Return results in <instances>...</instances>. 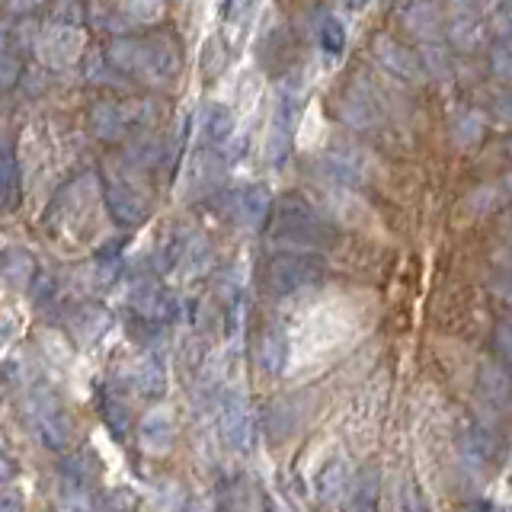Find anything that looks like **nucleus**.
<instances>
[{"mask_svg": "<svg viewBox=\"0 0 512 512\" xmlns=\"http://www.w3.org/2000/svg\"><path fill=\"white\" fill-rule=\"evenodd\" d=\"M490 71L496 80H503L506 87H512V29L509 32H493L490 42Z\"/></svg>", "mask_w": 512, "mask_h": 512, "instance_id": "29", "label": "nucleus"}, {"mask_svg": "<svg viewBox=\"0 0 512 512\" xmlns=\"http://www.w3.org/2000/svg\"><path fill=\"white\" fill-rule=\"evenodd\" d=\"M218 426H221V436L228 442L231 452L247 455L253 442H256V420H253V410L247 404L244 394L237 391H224L218 400Z\"/></svg>", "mask_w": 512, "mask_h": 512, "instance_id": "11", "label": "nucleus"}, {"mask_svg": "<svg viewBox=\"0 0 512 512\" xmlns=\"http://www.w3.org/2000/svg\"><path fill=\"white\" fill-rule=\"evenodd\" d=\"M372 58L381 64L384 74H391L394 80H400V84L423 87L429 80V71H426L420 52H413L410 45L388 36V32H378L372 39Z\"/></svg>", "mask_w": 512, "mask_h": 512, "instance_id": "7", "label": "nucleus"}, {"mask_svg": "<svg viewBox=\"0 0 512 512\" xmlns=\"http://www.w3.org/2000/svg\"><path fill=\"white\" fill-rule=\"evenodd\" d=\"M80 45H84V36H80L77 26L52 20V26L39 29L36 55L45 64H52V68H68V64L80 58Z\"/></svg>", "mask_w": 512, "mask_h": 512, "instance_id": "12", "label": "nucleus"}, {"mask_svg": "<svg viewBox=\"0 0 512 512\" xmlns=\"http://www.w3.org/2000/svg\"><path fill=\"white\" fill-rule=\"evenodd\" d=\"M506 240H509V244H512V221L506 224Z\"/></svg>", "mask_w": 512, "mask_h": 512, "instance_id": "44", "label": "nucleus"}, {"mask_svg": "<svg viewBox=\"0 0 512 512\" xmlns=\"http://www.w3.org/2000/svg\"><path fill=\"white\" fill-rule=\"evenodd\" d=\"M23 74V52L4 45V55H0V77H4V90H13L16 80Z\"/></svg>", "mask_w": 512, "mask_h": 512, "instance_id": "37", "label": "nucleus"}, {"mask_svg": "<svg viewBox=\"0 0 512 512\" xmlns=\"http://www.w3.org/2000/svg\"><path fill=\"white\" fill-rule=\"evenodd\" d=\"M346 4H349V7H365L368 0H346Z\"/></svg>", "mask_w": 512, "mask_h": 512, "instance_id": "43", "label": "nucleus"}, {"mask_svg": "<svg viewBox=\"0 0 512 512\" xmlns=\"http://www.w3.org/2000/svg\"><path fill=\"white\" fill-rule=\"evenodd\" d=\"M320 173H324V180L336 186H359L365 176L362 164L349 151H327L320 157Z\"/></svg>", "mask_w": 512, "mask_h": 512, "instance_id": "21", "label": "nucleus"}, {"mask_svg": "<svg viewBox=\"0 0 512 512\" xmlns=\"http://www.w3.org/2000/svg\"><path fill=\"white\" fill-rule=\"evenodd\" d=\"M68 327L74 333V340L80 343H93L109 330V314L96 304H80V308L68 317Z\"/></svg>", "mask_w": 512, "mask_h": 512, "instance_id": "22", "label": "nucleus"}, {"mask_svg": "<svg viewBox=\"0 0 512 512\" xmlns=\"http://www.w3.org/2000/svg\"><path fill=\"white\" fill-rule=\"evenodd\" d=\"M58 474H61V484H74V487H87V490H93L96 477H100V471H96V464H93L90 455L64 458L58 464Z\"/></svg>", "mask_w": 512, "mask_h": 512, "instance_id": "30", "label": "nucleus"}, {"mask_svg": "<svg viewBox=\"0 0 512 512\" xmlns=\"http://www.w3.org/2000/svg\"><path fill=\"white\" fill-rule=\"evenodd\" d=\"M23 416L32 426V432L39 436V442L45 448H52V452H64V448L74 442V432H77L74 420H71V413L64 410L55 391H48V388L29 391Z\"/></svg>", "mask_w": 512, "mask_h": 512, "instance_id": "4", "label": "nucleus"}, {"mask_svg": "<svg viewBox=\"0 0 512 512\" xmlns=\"http://www.w3.org/2000/svg\"><path fill=\"white\" fill-rule=\"evenodd\" d=\"M493 4H500V0H490V7H493Z\"/></svg>", "mask_w": 512, "mask_h": 512, "instance_id": "47", "label": "nucleus"}, {"mask_svg": "<svg viewBox=\"0 0 512 512\" xmlns=\"http://www.w3.org/2000/svg\"><path fill=\"white\" fill-rule=\"evenodd\" d=\"M135 388L144 394V397H160L167 391V368L157 356H144L138 365H135Z\"/></svg>", "mask_w": 512, "mask_h": 512, "instance_id": "26", "label": "nucleus"}, {"mask_svg": "<svg viewBox=\"0 0 512 512\" xmlns=\"http://www.w3.org/2000/svg\"><path fill=\"white\" fill-rule=\"evenodd\" d=\"M128 308H132L135 317L154 320V324H170V320L180 317V301L173 298V292H167L164 285L154 279L138 282L132 292H128Z\"/></svg>", "mask_w": 512, "mask_h": 512, "instance_id": "13", "label": "nucleus"}, {"mask_svg": "<svg viewBox=\"0 0 512 512\" xmlns=\"http://www.w3.org/2000/svg\"><path fill=\"white\" fill-rule=\"evenodd\" d=\"M269 231L276 240H285V244L301 250L336 247V224L308 196H301V192H285L276 202Z\"/></svg>", "mask_w": 512, "mask_h": 512, "instance_id": "1", "label": "nucleus"}, {"mask_svg": "<svg viewBox=\"0 0 512 512\" xmlns=\"http://www.w3.org/2000/svg\"><path fill=\"white\" fill-rule=\"evenodd\" d=\"M151 122V109L148 106H128V103H116V100H100L90 106V135L100 138L106 144H119L128 138L135 125H148Z\"/></svg>", "mask_w": 512, "mask_h": 512, "instance_id": "6", "label": "nucleus"}, {"mask_svg": "<svg viewBox=\"0 0 512 512\" xmlns=\"http://www.w3.org/2000/svg\"><path fill=\"white\" fill-rule=\"evenodd\" d=\"M420 58H423V64H426L429 77L445 80L448 74H452V55H448V48H445L442 39H436V42H423V45H420Z\"/></svg>", "mask_w": 512, "mask_h": 512, "instance_id": "33", "label": "nucleus"}, {"mask_svg": "<svg viewBox=\"0 0 512 512\" xmlns=\"http://www.w3.org/2000/svg\"><path fill=\"white\" fill-rule=\"evenodd\" d=\"M125 16L135 23H151L160 16V10H164V0H125L122 4Z\"/></svg>", "mask_w": 512, "mask_h": 512, "instance_id": "36", "label": "nucleus"}, {"mask_svg": "<svg viewBox=\"0 0 512 512\" xmlns=\"http://www.w3.org/2000/svg\"><path fill=\"white\" fill-rule=\"evenodd\" d=\"M100 416H103L106 429L116 439H125L128 429H132V410H128V404L116 394H103L100 397Z\"/></svg>", "mask_w": 512, "mask_h": 512, "instance_id": "28", "label": "nucleus"}, {"mask_svg": "<svg viewBox=\"0 0 512 512\" xmlns=\"http://www.w3.org/2000/svg\"><path fill=\"white\" fill-rule=\"evenodd\" d=\"M106 208L119 228H141L151 215V196L122 173L106 176Z\"/></svg>", "mask_w": 512, "mask_h": 512, "instance_id": "8", "label": "nucleus"}, {"mask_svg": "<svg viewBox=\"0 0 512 512\" xmlns=\"http://www.w3.org/2000/svg\"><path fill=\"white\" fill-rule=\"evenodd\" d=\"M141 445L148 448V452H154V455L170 452V445H173V420L164 410H154V413L144 416V423H141Z\"/></svg>", "mask_w": 512, "mask_h": 512, "instance_id": "25", "label": "nucleus"}, {"mask_svg": "<svg viewBox=\"0 0 512 512\" xmlns=\"http://www.w3.org/2000/svg\"><path fill=\"white\" fill-rule=\"evenodd\" d=\"M378 496H381V474L372 464L359 468V474L352 477L349 484V509H375L378 506Z\"/></svg>", "mask_w": 512, "mask_h": 512, "instance_id": "24", "label": "nucleus"}, {"mask_svg": "<svg viewBox=\"0 0 512 512\" xmlns=\"http://www.w3.org/2000/svg\"><path fill=\"white\" fill-rule=\"evenodd\" d=\"M106 55L119 64L125 74H135L148 84H170L180 71L183 55L176 42L167 32H157L151 39H132V36H116L109 42Z\"/></svg>", "mask_w": 512, "mask_h": 512, "instance_id": "2", "label": "nucleus"}, {"mask_svg": "<svg viewBox=\"0 0 512 512\" xmlns=\"http://www.w3.org/2000/svg\"><path fill=\"white\" fill-rule=\"evenodd\" d=\"M272 208L276 202H272V192L266 186H240L228 196V218L244 231L263 228L266 218H272Z\"/></svg>", "mask_w": 512, "mask_h": 512, "instance_id": "14", "label": "nucleus"}, {"mask_svg": "<svg viewBox=\"0 0 512 512\" xmlns=\"http://www.w3.org/2000/svg\"><path fill=\"white\" fill-rule=\"evenodd\" d=\"M234 128H237V119L228 106L224 103H202V109H199L202 144H208V148H221V144H228L234 138Z\"/></svg>", "mask_w": 512, "mask_h": 512, "instance_id": "18", "label": "nucleus"}, {"mask_svg": "<svg viewBox=\"0 0 512 512\" xmlns=\"http://www.w3.org/2000/svg\"><path fill=\"white\" fill-rule=\"evenodd\" d=\"M16 199H20V164H16V154L7 144L4 148V205L16 208Z\"/></svg>", "mask_w": 512, "mask_h": 512, "instance_id": "34", "label": "nucleus"}, {"mask_svg": "<svg viewBox=\"0 0 512 512\" xmlns=\"http://www.w3.org/2000/svg\"><path fill=\"white\" fill-rule=\"evenodd\" d=\"M509 157H512V138H509Z\"/></svg>", "mask_w": 512, "mask_h": 512, "instance_id": "46", "label": "nucleus"}, {"mask_svg": "<svg viewBox=\"0 0 512 512\" xmlns=\"http://www.w3.org/2000/svg\"><path fill=\"white\" fill-rule=\"evenodd\" d=\"M301 106H304V93L298 84H285L279 90L276 109H272V122H269V138H266V157L272 167H282L288 151H292L295 141V128L301 119Z\"/></svg>", "mask_w": 512, "mask_h": 512, "instance_id": "5", "label": "nucleus"}, {"mask_svg": "<svg viewBox=\"0 0 512 512\" xmlns=\"http://www.w3.org/2000/svg\"><path fill=\"white\" fill-rule=\"evenodd\" d=\"M487 288H490V295L503 304V308H509V311H512V272H509V269L496 272V276L487 282Z\"/></svg>", "mask_w": 512, "mask_h": 512, "instance_id": "38", "label": "nucleus"}, {"mask_svg": "<svg viewBox=\"0 0 512 512\" xmlns=\"http://www.w3.org/2000/svg\"><path fill=\"white\" fill-rule=\"evenodd\" d=\"M490 109H493V116H496V122H500V125H512V87L496 93Z\"/></svg>", "mask_w": 512, "mask_h": 512, "instance_id": "39", "label": "nucleus"}, {"mask_svg": "<svg viewBox=\"0 0 512 512\" xmlns=\"http://www.w3.org/2000/svg\"><path fill=\"white\" fill-rule=\"evenodd\" d=\"M250 7H253V0H221V16H224V23L244 20V16L250 13Z\"/></svg>", "mask_w": 512, "mask_h": 512, "instance_id": "40", "label": "nucleus"}, {"mask_svg": "<svg viewBox=\"0 0 512 512\" xmlns=\"http://www.w3.org/2000/svg\"><path fill=\"white\" fill-rule=\"evenodd\" d=\"M477 394L500 416H512V372L503 362H484L477 368Z\"/></svg>", "mask_w": 512, "mask_h": 512, "instance_id": "16", "label": "nucleus"}, {"mask_svg": "<svg viewBox=\"0 0 512 512\" xmlns=\"http://www.w3.org/2000/svg\"><path fill=\"white\" fill-rule=\"evenodd\" d=\"M256 362L266 375L279 378L288 365V336L282 324H266L260 333V343H256Z\"/></svg>", "mask_w": 512, "mask_h": 512, "instance_id": "19", "label": "nucleus"}, {"mask_svg": "<svg viewBox=\"0 0 512 512\" xmlns=\"http://www.w3.org/2000/svg\"><path fill=\"white\" fill-rule=\"evenodd\" d=\"M506 192H509V196H512V173L506 176Z\"/></svg>", "mask_w": 512, "mask_h": 512, "instance_id": "45", "label": "nucleus"}, {"mask_svg": "<svg viewBox=\"0 0 512 512\" xmlns=\"http://www.w3.org/2000/svg\"><path fill=\"white\" fill-rule=\"evenodd\" d=\"M445 36L458 52H477L487 42L484 0H445Z\"/></svg>", "mask_w": 512, "mask_h": 512, "instance_id": "9", "label": "nucleus"}, {"mask_svg": "<svg viewBox=\"0 0 512 512\" xmlns=\"http://www.w3.org/2000/svg\"><path fill=\"white\" fill-rule=\"evenodd\" d=\"M0 272H4V282L10 288H32L39 276V266H36V256H32L26 247H7L4 250V263H0Z\"/></svg>", "mask_w": 512, "mask_h": 512, "instance_id": "20", "label": "nucleus"}, {"mask_svg": "<svg viewBox=\"0 0 512 512\" xmlns=\"http://www.w3.org/2000/svg\"><path fill=\"white\" fill-rule=\"evenodd\" d=\"M394 20L416 42H436L445 36V4L442 0H394Z\"/></svg>", "mask_w": 512, "mask_h": 512, "instance_id": "10", "label": "nucleus"}, {"mask_svg": "<svg viewBox=\"0 0 512 512\" xmlns=\"http://www.w3.org/2000/svg\"><path fill=\"white\" fill-rule=\"evenodd\" d=\"M327 279V260L320 250H282L272 253L263 266V285L269 295L288 298L298 295L304 288H314Z\"/></svg>", "mask_w": 512, "mask_h": 512, "instance_id": "3", "label": "nucleus"}, {"mask_svg": "<svg viewBox=\"0 0 512 512\" xmlns=\"http://www.w3.org/2000/svg\"><path fill=\"white\" fill-rule=\"evenodd\" d=\"M317 39H320V48H324L327 58H340L343 48H346V26L336 20L333 13L320 16V26H317Z\"/></svg>", "mask_w": 512, "mask_h": 512, "instance_id": "31", "label": "nucleus"}, {"mask_svg": "<svg viewBox=\"0 0 512 512\" xmlns=\"http://www.w3.org/2000/svg\"><path fill=\"white\" fill-rule=\"evenodd\" d=\"M490 346H493L496 362H503L509 372H512V317L509 320H500V324L493 327Z\"/></svg>", "mask_w": 512, "mask_h": 512, "instance_id": "35", "label": "nucleus"}, {"mask_svg": "<svg viewBox=\"0 0 512 512\" xmlns=\"http://www.w3.org/2000/svg\"><path fill=\"white\" fill-rule=\"evenodd\" d=\"M336 112H340V119L356 128V132H375L381 125V109H378V100L372 96L368 87H359V84H349L343 93H340V103H336Z\"/></svg>", "mask_w": 512, "mask_h": 512, "instance_id": "15", "label": "nucleus"}, {"mask_svg": "<svg viewBox=\"0 0 512 512\" xmlns=\"http://www.w3.org/2000/svg\"><path fill=\"white\" fill-rule=\"evenodd\" d=\"M455 141L461 144V148H474V144H480V138H484L487 132V116L474 106H464L458 116H455Z\"/></svg>", "mask_w": 512, "mask_h": 512, "instance_id": "27", "label": "nucleus"}, {"mask_svg": "<svg viewBox=\"0 0 512 512\" xmlns=\"http://www.w3.org/2000/svg\"><path fill=\"white\" fill-rule=\"evenodd\" d=\"M496 266L512 272V244H509V240H506V247H503V250H496Z\"/></svg>", "mask_w": 512, "mask_h": 512, "instance_id": "41", "label": "nucleus"}, {"mask_svg": "<svg viewBox=\"0 0 512 512\" xmlns=\"http://www.w3.org/2000/svg\"><path fill=\"white\" fill-rule=\"evenodd\" d=\"M87 77L93 80V84H106V87H125L128 84L125 71L109 55H93L87 61Z\"/></svg>", "mask_w": 512, "mask_h": 512, "instance_id": "32", "label": "nucleus"}, {"mask_svg": "<svg viewBox=\"0 0 512 512\" xmlns=\"http://www.w3.org/2000/svg\"><path fill=\"white\" fill-rule=\"evenodd\" d=\"M36 4H39V0H10V10H16V13H26V10H32Z\"/></svg>", "mask_w": 512, "mask_h": 512, "instance_id": "42", "label": "nucleus"}, {"mask_svg": "<svg viewBox=\"0 0 512 512\" xmlns=\"http://www.w3.org/2000/svg\"><path fill=\"white\" fill-rule=\"evenodd\" d=\"M228 176V164L218 154V148H202L189 164V192L196 199H212L215 192L221 189V180Z\"/></svg>", "mask_w": 512, "mask_h": 512, "instance_id": "17", "label": "nucleus"}, {"mask_svg": "<svg viewBox=\"0 0 512 512\" xmlns=\"http://www.w3.org/2000/svg\"><path fill=\"white\" fill-rule=\"evenodd\" d=\"M314 490H317V500L330 506L336 503L340 496L349 490V480H346V461L343 458H330L324 468H320L317 480H314Z\"/></svg>", "mask_w": 512, "mask_h": 512, "instance_id": "23", "label": "nucleus"}]
</instances>
